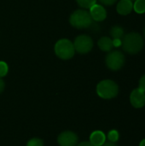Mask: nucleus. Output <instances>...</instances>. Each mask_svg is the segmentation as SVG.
<instances>
[{"label": "nucleus", "mask_w": 145, "mask_h": 146, "mask_svg": "<svg viewBox=\"0 0 145 146\" xmlns=\"http://www.w3.org/2000/svg\"><path fill=\"white\" fill-rule=\"evenodd\" d=\"M102 146H117L115 143H112V142H108V143H104Z\"/></svg>", "instance_id": "b1692460"}, {"label": "nucleus", "mask_w": 145, "mask_h": 146, "mask_svg": "<svg viewBox=\"0 0 145 146\" xmlns=\"http://www.w3.org/2000/svg\"><path fill=\"white\" fill-rule=\"evenodd\" d=\"M73 44L74 50L80 54H86L93 48V40L88 35H79L75 39Z\"/></svg>", "instance_id": "423d86ee"}, {"label": "nucleus", "mask_w": 145, "mask_h": 146, "mask_svg": "<svg viewBox=\"0 0 145 146\" xmlns=\"http://www.w3.org/2000/svg\"><path fill=\"white\" fill-rule=\"evenodd\" d=\"M98 47L103 51H110L114 45H113V40L109 37H103L101 38L97 42Z\"/></svg>", "instance_id": "f8f14e48"}, {"label": "nucleus", "mask_w": 145, "mask_h": 146, "mask_svg": "<svg viewBox=\"0 0 145 146\" xmlns=\"http://www.w3.org/2000/svg\"><path fill=\"white\" fill-rule=\"evenodd\" d=\"M70 24L78 29H83L90 27L92 25L93 20L88 12L85 9H77L72 13L69 18Z\"/></svg>", "instance_id": "f03ea898"}, {"label": "nucleus", "mask_w": 145, "mask_h": 146, "mask_svg": "<svg viewBox=\"0 0 145 146\" xmlns=\"http://www.w3.org/2000/svg\"><path fill=\"white\" fill-rule=\"evenodd\" d=\"M122 44V40L121 38H115L113 40V45L115 47H120Z\"/></svg>", "instance_id": "412c9836"}, {"label": "nucleus", "mask_w": 145, "mask_h": 146, "mask_svg": "<svg viewBox=\"0 0 145 146\" xmlns=\"http://www.w3.org/2000/svg\"><path fill=\"white\" fill-rule=\"evenodd\" d=\"M144 38H145V28H144Z\"/></svg>", "instance_id": "a878e982"}, {"label": "nucleus", "mask_w": 145, "mask_h": 146, "mask_svg": "<svg viewBox=\"0 0 145 146\" xmlns=\"http://www.w3.org/2000/svg\"><path fill=\"white\" fill-rule=\"evenodd\" d=\"M26 146H44V142L40 139H32L31 140L28 141Z\"/></svg>", "instance_id": "a211bd4d"}, {"label": "nucleus", "mask_w": 145, "mask_h": 146, "mask_svg": "<svg viewBox=\"0 0 145 146\" xmlns=\"http://www.w3.org/2000/svg\"><path fill=\"white\" fill-rule=\"evenodd\" d=\"M78 146H94V145H92L91 144V142L89 141H85V142H82V143H80L79 145Z\"/></svg>", "instance_id": "5701e85b"}, {"label": "nucleus", "mask_w": 145, "mask_h": 146, "mask_svg": "<svg viewBox=\"0 0 145 146\" xmlns=\"http://www.w3.org/2000/svg\"><path fill=\"white\" fill-rule=\"evenodd\" d=\"M9 71V67L8 64L5 62L0 61V78L4 77Z\"/></svg>", "instance_id": "f3484780"}, {"label": "nucleus", "mask_w": 145, "mask_h": 146, "mask_svg": "<svg viewBox=\"0 0 145 146\" xmlns=\"http://www.w3.org/2000/svg\"><path fill=\"white\" fill-rule=\"evenodd\" d=\"M139 146H145V139H144V140H142V141H141V143H140Z\"/></svg>", "instance_id": "393cba45"}, {"label": "nucleus", "mask_w": 145, "mask_h": 146, "mask_svg": "<svg viewBox=\"0 0 145 146\" xmlns=\"http://www.w3.org/2000/svg\"><path fill=\"white\" fill-rule=\"evenodd\" d=\"M106 140V136L102 131H95L90 136V142L94 146H102Z\"/></svg>", "instance_id": "9b49d317"}, {"label": "nucleus", "mask_w": 145, "mask_h": 146, "mask_svg": "<svg viewBox=\"0 0 145 146\" xmlns=\"http://www.w3.org/2000/svg\"><path fill=\"white\" fill-rule=\"evenodd\" d=\"M78 4L83 9H90L95 3H97V0H76Z\"/></svg>", "instance_id": "2eb2a0df"}, {"label": "nucleus", "mask_w": 145, "mask_h": 146, "mask_svg": "<svg viewBox=\"0 0 145 146\" xmlns=\"http://www.w3.org/2000/svg\"><path fill=\"white\" fill-rule=\"evenodd\" d=\"M108 139H109V142H112V143L117 142L119 139V133L116 130L110 131L108 134Z\"/></svg>", "instance_id": "dca6fc26"}, {"label": "nucleus", "mask_w": 145, "mask_h": 146, "mask_svg": "<svg viewBox=\"0 0 145 146\" xmlns=\"http://www.w3.org/2000/svg\"><path fill=\"white\" fill-rule=\"evenodd\" d=\"M110 35L115 38H121L124 36V29L120 26H115L110 29Z\"/></svg>", "instance_id": "ddd939ff"}, {"label": "nucleus", "mask_w": 145, "mask_h": 146, "mask_svg": "<svg viewBox=\"0 0 145 146\" xmlns=\"http://www.w3.org/2000/svg\"><path fill=\"white\" fill-rule=\"evenodd\" d=\"M55 53L62 60L71 59L75 53L73 44L67 38L60 39L55 44Z\"/></svg>", "instance_id": "20e7f679"}, {"label": "nucleus", "mask_w": 145, "mask_h": 146, "mask_svg": "<svg viewBox=\"0 0 145 146\" xmlns=\"http://www.w3.org/2000/svg\"><path fill=\"white\" fill-rule=\"evenodd\" d=\"M132 9H133V3L132 0H121L116 7L117 12L122 15H126L130 14Z\"/></svg>", "instance_id": "9d476101"}, {"label": "nucleus", "mask_w": 145, "mask_h": 146, "mask_svg": "<svg viewBox=\"0 0 145 146\" xmlns=\"http://www.w3.org/2000/svg\"><path fill=\"white\" fill-rule=\"evenodd\" d=\"M101 3H103V5H107V6H110L113 5L114 3H116L117 0H99Z\"/></svg>", "instance_id": "6ab92c4d"}, {"label": "nucleus", "mask_w": 145, "mask_h": 146, "mask_svg": "<svg viewBox=\"0 0 145 146\" xmlns=\"http://www.w3.org/2000/svg\"><path fill=\"white\" fill-rule=\"evenodd\" d=\"M125 63V56L122 52L119 50H114L108 54L106 56V65L107 67L113 70L117 71L121 69Z\"/></svg>", "instance_id": "39448f33"}, {"label": "nucleus", "mask_w": 145, "mask_h": 146, "mask_svg": "<svg viewBox=\"0 0 145 146\" xmlns=\"http://www.w3.org/2000/svg\"><path fill=\"white\" fill-rule=\"evenodd\" d=\"M90 15L93 21H103L107 17V11L103 6L95 3L93 6L90 8Z\"/></svg>", "instance_id": "1a4fd4ad"}, {"label": "nucleus", "mask_w": 145, "mask_h": 146, "mask_svg": "<svg viewBox=\"0 0 145 146\" xmlns=\"http://www.w3.org/2000/svg\"><path fill=\"white\" fill-rule=\"evenodd\" d=\"M4 86H5V84H4V81L3 80L2 78H0V93L3 92V91L4 90Z\"/></svg>", "instance_id": "4be33fe9"}, {"label": "nucleus", "mask_w": 145, "mask_h": 146, "mask_svg": "<svg viewBox=\"0 0 145 146\" xmlns=\"http://www.w3.org/2000/svg\"><path fill=\"white\" fill-rule=\"evenodd\" d=\"M139 88L145 92V74L139 80Z\"/></svg>", "instance_id": "aec40b11"}, {"label": "nucleus", "mask_w": 145, "mask_h": 146, "mask_svg": "<svg viewBox=\"0 0 145 146\" xmlns=\"http://www.w3.org/2000/svg\"><path fill=\"white\" fill-rule=\"evenodd\" d=\"M122 48L129 54L138 53L144 46V40L138 33H129L122 39Z\"/></svg>", "instance_id": "f257e3e1"}, {"label": "nucleus", "mask_w": 145, "mask_h": 146, "mask_svg": "<svg viewBox=\"0 0 145 146\" xmlns=\"http://www.w3.org/2000/svg\"><path fill=\"white\" fill-rule=\"evenodd\" d=\"M60 146H76L78 143V136L71 131L62 133L57 139Z\"/></svg>", "instance_id": "0eeeda50"}, {"label": "nucleus", "mask_w": 145, "mask_h": 146, "mask_svg": "<svg viewBox=\"0 0 145 146\" xmlns=\"http://www.w3.org/2000/svg\"><path fill=\"white\" fill-rule=\"evenodd\" d=\"M119 92L118 85L110 80L101 81L97 86V95L103 99H111L115 98Z\"/></svg>", "instance_id": "7ed1b4c3"}, {"label": "nucleus", "mask_w": 145, "mask_h": 146, "mask_svg": "<svg viewBox=\"0 0 145 146\" xmlns=\"http://www.w3.org/2000/svg\"><path fill=\"white\" fill-rule=\"evenodd\" d=\"M130 101L134 108H142L145 104V92L140 88L133 90L130 96Z\"/></svg>", "instance_id": "6e6552de"}, {"label": "nucleus", "mask_w": 145, "mask_h": 146, "mask_svg": "<svg viewBox=\"0 0 145 146\" xmlns=\"http://www.w3.org/2000/svg\"><path fill=\"white\" fill-rule=\"evenodd\" d=\"M134 10L138 14H143L145 12V0H135L133 5Z\"/></svg>", "instance_id": "4468645a"}]
</instances>
